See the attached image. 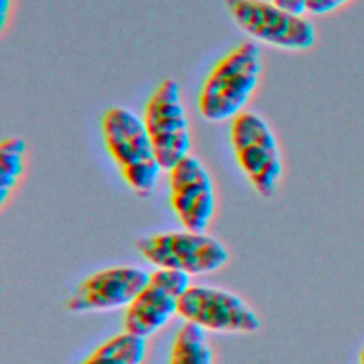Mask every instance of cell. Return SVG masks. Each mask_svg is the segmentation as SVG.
Returning <instances> with one entry per match:
<instances>
[{
	"label": "cell",
	"instance_id": "cell-3",
	"mask_svg": "<svg viewBox=\"0 0 364 364\" xmlns=\"http://www.w3.org/2000/svg\"><path fill=\"white\" fill-rule=\"evenodd\" d=\"M229 141L235 161L262 198H272L283 176V159L270 124L256 111L245 109L230 121Z\"/></svg>",
	"mask_w": 364,
	"mask_h": 364
},
{
	"label": "cell",
	"instance_id": "cell-16",
	"mask_svg": "<svg viewBox=\"0 0 364 364\" xmlns=\"http://www.w3.org/2000/svg\"><path fill=\"white\" fill-rule=\"evenodd\" d=\"M13 0H0V30L4 31L7 24V17L11 10Z\"/></svg>",
	"mask_w": 364,
	"mask_h": 364
},
{
	"label": "cell",
	"instance_id": "cell-10",
	"mask_svg": "<svg viewBox=\"0 0 364 364\" xmlns=\"http://www.w3.org/2000/svg\"><path fill=\"white\" fill-rule=\"evenodd\" d=\"M148 279L149 273L135 266H115L98 270L75 286L65 301V307L71 313L128 307Z\"/></svg>",
	"mask_w": 364,
	"mask_h": 364
},
{
	"label": "cell",
	"instance_id": "cell-4",
	"mask_svg": "<svg viewBox=\"0 0 364 364\" xmlns=\"http://www.w3.org/2000/svg\"><path fill=\"white\" fill-rule=\"evenodd\" d=\"M233 23L255 43L286 51H306L316 43V27L304 14L272 0H225Z\"/></svg>",
	"mask_w": 364,
	"mask_h": 364
},
{
	"label": "cell",
	"instance_id": "cell-12",
	"mask_svg": "<svg viewBox=\"0 0 364 364\" xmlns=\"http://www.w3.org/2000/svg\"><path fill=\"white\" fill-rule=\"evenodd\" d=\"M168 364H213L205 330L185 321L173 337Z\"/></svg>",
	"mask_w": 364,
	"mask_h": 364
},
{
	"label": "cell",
	"instance_id": "cell-6",
	"mask_svg": "<svg viewBox=\"0 0 364 364\" xmlns=\"http://www.w3.org/2000/svg\"><path fill=\"white\" fill-rule=\"evenodd\" d=\"M135 246L156 269L175 270L188 276L219 270L229 260V252L216 237L202 232H164L139 237Z\"/></svg>",
	"mask_w": 364,
	"mask_h": 364
},
{
	"label": "cell",
	"instance_id": "cell-15",
	"mask_svg": "<svg viewBox=\"0 0 364 364\" xmlns=\"http://www.w3.org/2000/svg\"><path fill=\"white\" fill-rule=\"evenodd\" d=\"M272 1L286 10L297 13V14H304L306 7H307V0H272Z\"/></svg>",
	"mask_w": 364,
	"mask_h": 364
},
{
	"label": "cell",
	"instance_id": "cell-5",
	"mask_svg": "<svg viewBox=\"0 0 364 364\" xmlns=\"http://www.w3.org/2000/svg\"><path fill=\"white\" fill-rule=\"evenodd\" d=\"M141 117L164 171H169L191 154V122L176 80L165 78L158 84L146 100Z\"/></svg>",
	"mask_w": 364,
	"mask_h": 364
},
{
	"label": "cell",
	"instance_id": "cell-1",
	"mask_svg": "<svg viewBox=\"0 0 364 364\" xmlns=\"http://www.w3.org/2000/svg\"><path fill=\"white\" fill-rule=\"evenodd\" d=\"M263 70L262 50L257 43L245 40L222 55L203 78L196 108L210 124L232 121L255 95Z\"/></svg>",
	"mask_w": 364,
	"mask_h": 364
},
{
	"label": "cell",
	"instance_id": "cell-9",
	"mask_svg": "<svg viewBox=\"0 0 364 364\" xmlns=\"http://www.w3.org/2000/svg\"><path fill=\"white\" fill-rule=\"evenodd\" d=\"M189 276L182 272L156 269L125 309L124 330L144 338L155 334L178 313L181 296L191 286Z\"/></svg>",
	"mask_w": 364,
	"mask_h": 364
},
{
	"label": "cell",
	"instance_id": "cell-11",
	"mask_svg": "<svg viewBox=\"0 0 364 364\" xmlns=\"http://www.w3.org/2000/svg\"><path fill=\"white\" fill-rule=\"evenodd\" d=\"M145 340L124 330L101 343L81 364H141L146 351Z\"/></svg>",
	"mask_w": 364,
	"mask_h": 364
},
{
	"label": "cell",
	"instance_id": "cell-17",
	"mask_svg": "<svg viewBox=\"0 0 364 364\" xmlns=\"http://www.w3.org/2000/svg\"><path fill=\"white\" fill-rule=\"evenodd\" d=\"M358 364H364V347L361 348L360 351V355H358Z\"/></svg>",
	"mask_w": 364,
	"mask_h": 364
},
{
	"label": "cell",
	"instance_id": "cell-2",
	"mask_svg": "<svg viewBox=\"0 0 364 364\" xmlns=\"http://www.w3.org/2000/svg\"><path fill=\"white\" fill-rule=\"evenodd\" d=\"M104 146L124 182L138 196H149L164 171L159 165L142 117L132 109L115 105L101 118Z\"/></svg>",
	"mask_w": 364,
	"mask_h": 364
},
{
	"label": "cell",
	"instance_id": "cell-8",
	"mask_svg": "<svg viewBox=\"0 0 364 364\" xmlns=\"http://www.w3.org/2000/svg\"><path fill=\"white\" fill-rule=\"evenodd\" d=\"M169 203L179 223L192 232H205L215 208L213 179L205 164L189 154L168 171Z\"/></svg>",
	"mask_w": 364,
	"mask_h": 364
},
{
	"label": "cell",
	"instance_id": "cell-13",
	"mask_svg": "<svg viewBox=\"0 0 364 364\" xmlns=\"http://www.w3.org/2000/svg\"><path fill=\"white\" fill-rule=\"evenodd\" d=\"M27 145L17 135L6 136L0 142V205L4 206L18 185L26 168Z\"/></svg>",
	"mask_w": 364,
	"mask_h": 364
},
{
	"label": "cell",
	"instance_id": "cell-7",
	"mask_svg": "<svg viewBox=\"0 0 364 364\" xmlns=\"http://www.w3.org/2000/svg\"><path fill=\"white\" fill-rule=\"evenodd\" d=\"M178 314L218 333H256L262 326L256 311L242 297L209 286H189L179 299Z\"/></svg>",
	"mask_w": 364,
	"mask_h": 364
},
{
	"label": "cell",
	"instance_id": "cell-14",
	"mask_svg": "<svg viewBox=\"0 0 364 364\" xmlns=\"http://www.w3.org/2000/svg\"><path fill=\"white\" fill-rule=\"evenodd\" d=\"M350 0H307L306 13L313 16H324L331 11H336Z\"/></svg>",
	"mask_w": 364,
	"mask_h": 364
}]
</instances>
